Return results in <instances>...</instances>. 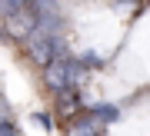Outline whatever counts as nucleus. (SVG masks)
Instances as JSON below:
<instances>
[{"label": "nucleus", "instance_id": "obj_4", "mask_svg": "<svg viewBox=\"0 0 150 136\" xmlns=\"http://www.w3.org/2000/svg\"><path fill=\"white\" fill-rule=\"evenodd\" d=\"M33 123H37L43 133H50V130H54V123H50V116H47V113H33Z\"/></svg>", "mask_w": 150, "mask_h": 136}, {"label": "nucleus", "instance_id": "obj_6", "mask_svg": "<svg viewBox=\"0 0 150 136\" xmlns=\"http://www.w3.org/2000/svg\"><path fill=\"white\" fill-rule=\"evenodd\" d=\"M0 136H17V126H13V120L7 116L4 120V126H0Z\"/></svg>", "mask_w": 150, "mask_h": 136}, {"label": "nucleus", "instance_id": "obj_5", "mask_svg": "<svg viewBox=\"0 0 150 136\" xmlns=\"http://www.w3.org/2000/svg\"><path fill=\"white\" fill-rule=\"evenodd\" d=\"M80 60H83V67H100V63H103V60L97 57V53H90V50H87V53H83Z\"/></svg>", "mask_w": 150, "mask_h": 136}, {"label": "nucleus", "instance_id": "obj_3", "mask_svg": "<svg viewBox=\"0 0 150 136\" xmlns=\"http://www.w3.org/2000/svg\"><path fill=\"white\" fill-rule=\"evenodd\" d=\"M87 110H90L100 123H117V120H120V106H117V103H90Z\"/></svg>", "mask_w": 150, "mask_h": 136}, {"label": "nucleus", "instance_id": "obj_2", "mask_svg": "<svg viewBox=\"0 0 150 136\" xmlns=\"http://www.w3.org/2000/svg\"><path fill=\"white\" fill-rule=\"evenodd\" d=\"M100 120L90 113V110H80V113H74L70 116V123H67V133L64 136H100Z\"/></svg>", "mask_w": 150, "mask_h": 136}, {"label": "nucleus", "instance_id": "obj_1", "mask_svg": "<svg viewBox=\"0 0 150 136\" xmlns=\"http://www.w3.org/2000/svg\"><path fill=\"white\" fill-rule=\"evenodd\" d=\"M87 67L83 60L77 57H60V60H50L47 67H43V83H47V90H54L57 96L70 93V90H77V83L83 80Z\"/></svg>", "mask_w": 150, "mask_h": 136}]
</instances>
